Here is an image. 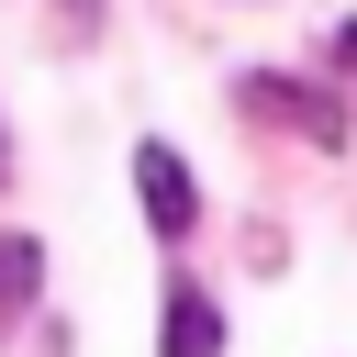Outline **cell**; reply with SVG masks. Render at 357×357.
Segmentation results:
<instances>
[{"mask_svg": "<svg viewBox=\"0 0 357 357\" xmlns=\"http://www.w3.org/2000/svg\"><path fill=\"white\" fill-rule=\"evenodd\" d=\"M33 290H45V245L33 234H0V335L33 312Z\"/></svg>", "mask_w": 357, "mask_h": 357, "instance_id": "cell-4", "label": "cell"}, {"mask_svg": "<svg viewBox=\"0 0 357 357\" xmlns=\"http://www.w3.org/2000/svg\"><path fill=\"white\" fill-rule=\"evenodd\" d=\"M134 201H145V223H156L167 245L201 223V190H190V167H178V145H156V134L134 145Z\"/></svg>", "mask_w": 357, "mask_h": 357, "instance_id": "cell-1", "label": "cell"}, {"mask_svg": "<svg viewBox=\"0 0 357 357\" xmlns=\"http://www.w3.org/2000/svg\"><path fill=\"white\" fill-rule=\"evenodd\" d=\"M67 11H100V0H67Z\"/></svg>", "mask_w": 357, "mask_h": 357, "instance_id": "cell-6", "label": "cell"}, {"mask_svg": "<svg viewBox=\"0 0 357 357\" xmlns=\"http://www.w3.org/2000/svg\"><path fill=\"white\" fill-rule=\"evenodd\" d=\"M245 112H279V123H301L312 145H335L346 123H335V100H312V89H290V78H245Z\"/></svg>", "mask_w": 357, "mask_h": 357, "instance_id": "cell-3", "label": "cell"}, {"mask_svg": "<svg viewBox=\"0 0 357 357\" xmlns=\"http://www.w3.org/2000/svg\"><path fill=\"white\" fill-rule=\"evenodd\" d=\"M156 357H223V312H212V290L167 279V312H156Z\"/></svg>", "mask_w": 357, "mask_h": 357, "instance_id": "cell-2", "label": "cell"}, {"mask_svg": "<svg viewBox=\"0 0 357 357\" xmlns=\"http://www.w3.org/2000/svg\"><path fill=\"white\" fill-rule=\"evenodd\" d=\"M335 56H346V67H357V22H335Z\"/></svg>", "mask_w": 357, "mask_h": 357, "instance_id": "cell-5", "label": "cell"}]
</instances>
